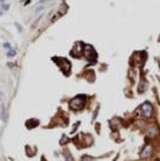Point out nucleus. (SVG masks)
<instances>
[{"instance_id":"1","label":"nucleus","mask_w":160,"mask_h":161,"mask_svg":"<svg viewBox=\"0 0 160 161\" xmlns=\"http://www.w3.org/2000/svg\"><path fill=\"white\" fill-rule=\"evenodd\" d=\"M141 113H142L146 118L151 117L152 113H153V106L149 104V102H144V104L141 106Z\"/></svg>"},{"instance_id":"2","label":"nucleus","mask_w":160,"mask_h":161,"mask_svg":"<svg viewBox=\"0 0 160 161\" xmlns=\"http://www.w3.org/2000/svg\"><path fill=\"white\" fill-rule=\"evenodd\" d=\"M84 104V97L83 96H77L72 100V102H71V108L74 109H79V108H82Z\"/></svg>"},{"instance_id":"3","label":"nucleus","mask_w":160,"mask_h":161,"mask_svg":"<svg viewBox=\"0 0 160 161\" xmlns=\"http://www.w3.org/2000/svg\"><path fill=\"white\" fill-rule=\"evenodd\" d=\"M151 152H152V148L149 147V146H147V147L143 149V152L141 153V157H142V159H144V157H148L149 155H151Z\"/></svg>"},{"instance_id":"4","label":"nucleus","mask_w":160,"mask_h":161,"mask_svg":"<svg viewBox=\"0 0 160 161\" xmlns=\"http://www.w3.org/2000/svg\"><path fill=\"white\" fill-rule=\"evenodd\" d=\"M146 89H147V82H146V80L143 79V80H142V84H140V92H141V93H143Z\"/></svg>"},{"instance_id":"5","label":"nucleus","mask_w":160,"mask_h":161,"mask_svg":"<svg viewBox=\"0 0 160 161\" xmlns=\"http://www.w3.org/2000/svg\"><path fill=\"white\" fill-rule=\"evenodd\" d=\"M13 55H16V51H15L13 48H10V49H8V52H7V57L11 58V57H13Z\"/></svg>"},{"instance_id":"6","label":"nucleus","mask_w":160,"mask_h":161,"mask_svg":"<svg viewBox=\"0 0 160 161\" xmlns=\"http://www.w3.org/2000/svg\"><path fill=\"white\" fill-rule=\"evenodd\" d=\"M1 119H3V122H5V108H4V106H1Z\"/></svg>"},{"instance_id":"7","label":"nucleus","mask_w":160,"mask_h":161,"mask_svg":"<svg viewBox=\"0 0 160 161\" xmlns=\"http://www.w3.org/2000/svg\"><path fill=\"white\" fill-rule=\"evenodd\" d=\"M82 161H93V159H92L90 156H88V155H86V156H83Z\"/></svg>"},{"instance_id":"8","label":"nucleus","mask_w":160,"mask_h":161,"mask_svg":"<svg viewBox=\"0 0 160 161\" xmlns=\"http://www.w3.org/2000/svg\"><path fill=\"white\" fill-rule=\"evenodd\" d=\"M4 47H5V48H8V49L11 48V46H10L8 43H5V45H4Z\"/></svg>"},{"instance_id":"9","label":"nucleus","mask_w":160,"mask_h":161,"mask_svg":"<svg viewBox=\"0 0 160 161\" xmlns=\"http://www.w3.org/2000/svg\"><path fill=\"white\" fill-rule=\"evenodd\" d=\"M45 1H47V0H41V3H45Z\"/></svg>"},{"instance_id":"10","label":"nucleus","mask_w":160,"mask_h":161,"mask_svg":"<svg viewBox=\"0 0 160 161\" xmlns=\"http://www.w3.org/2000/svg\"><path fill=\"white\" fill-rule=\"evenodd\" d=\"M0 16H1V11H0Z\"/></svg>"},{"instance_id":"11","label":"nucleus","mask_w":160,"mask_h":161,"mask_svg":"<svg viewBox=\"0 0 160 161\" xmlns=\"http://www.w3.org/2000/svg\"><path fill=\"white\" fill-rule=\"evenodd\" d=\"M1 1H4V0H1Z\"/></svg>"}]
</instances>
